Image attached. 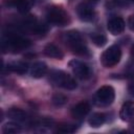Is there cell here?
I'll return each mask as SVG.
<instances>
[{"label":"cell","instance_id":"5bb4252c","mask_svg":"<svg viewBox=\"0 0 134 134\" xmlns=\"http://www.w3.org/2000/svg\"><path fill=\"white\" fill-rule=\"evenodd\" d=\"M7 69L9 71L19 73V74H23L27 71V64L25 62H21V61H14L7 64Z\"/></svg>","mask_w":134,"mask_h":134},{"label":"cell","instance_id":"9a60e30c","mask_svg":"<svg viewBox=\"0 0 134 134\" xmlns=\"http://www.w3.org/2000/svg\"><path fill=\"white\" fill-rule=\"evenodd\" d=\"M7 116L16 121H23L26 118V114L23 110L19 109V108H12L8 110L7 112Z\"/></svg>","mask_w":134,"mask_h":134},{"label":"cell","instance_id":"7402d4cb","mask_svg":"<svg viewBox=\"0 0 134 134\" xmlns=\"http://www.w3.org/2000/svg\"><path fill=\"white\" fill-rule=\"evenodd\" d=\"M128 25H129L130 29L134 31V15H131L129 17V19H128Z\"/></svg>","mask_w":134,"mask_h":134},{"label":"cell","instance_id":"e0dca14e","mask_svg":"<svg viewBox=\"0 0 134 134\" xmlns=\"http://www.w3.org/2000/svg\"><path fill=\"white\" fill-rule=\"evenodd\" d=\"M35 0H17L16 7L20 13H27L34 5Z\"/></svg>","mask_w":134,"mask_h":134},{"label":"cell","instance_id":"5b68a950","mask_svg":"<svg viewBox=\"0 0 134 134\" xmlns=\"http://www.w3.org/2000/svg\"><path fill=\"white\" fill-rule=\"evenodd\" d=\"M51 80L52 82L62 87V88H65V89H68V90H72L74 88H76V83L74 81V79L72 76H70L69 74L65 73L64 71H53L51 73Z\"/></svg>","mask_w":134,"mask_h":134},{"label":"cell","instance_id":"ffe728a7","mask_svg":"<svg viewBox=\"0 0 134 134\" xmlns=\"http://www.w3.org/2000/svg\"><path fill=\"white\" fill-rule=\"evenodd\" d=\"M67 103V97L62 93H57L52 96V104L57 107H61Z\"/></svg>","mask_w":134,"mask_h":134},{"label":"cell","instance_id":"603a6c76","mask_svg":"<svg viewBox=\"0 0 134 134\" xmlns=\"http://www.w3.org/2000/svg\"><path fill=\"white\" fill-rule=\"evenodd\" d=\"M128 91H129V93H130L132 96H134V83H132V84L129 85V87H128Z\"/></svg>","mask_w":134,"mask_h":134},{"label":"cell","instance_id":"7c38bea8","mask_svg":"<svg viewBox=\"0 0 134 134\" xmlns=\"http://www.w3.org/2000/svg\"><path fill=\"white\" fill-rule=\"evenodd\" d=\"M47 72V66L43 62H37L31 66L30 69V75L35 79H40L45 75Z\"/></svg>","mask_w":134,"mask_h":134},{"label":"cell","instance_id":"2e32d148","mask_svg":"<svg viewBox=\"0 0 134 134\" xmlns=\"http://www.w3.org/2000/svg\"><path fill=\"white\" fill-rule=\"evenodd\" d=\"M105 119H106L105 114H103V113H93V114L90 116L88 122H89V125H90L91 127H93V128H98V127H100V126L105 122Z\"/></svg>","mask_w":134,"mask_h":134},{"label":"cell","instance_id":"8fae6325","mask_svg":"<svg viewBox=\"0 0 134 134\" xmlns=\"http://www.w3.org/2000/svg\"><path fill=\"white\" fill-rule=\"evenodd\" d=\"M90 111V105L87 102H82L75 105L71 110V115L75 118H82Z\"/></svg>","mask_w":134,"mask_h":134},{"label":"cell","instance_id":"52a82bcc","mask_svg":"<svg viewBox=\"0 0 134 134\" xmlns=\"http://www.w3.org/2000/svg\"><path fill=\"white\" fill-rule=\"evenodd\" d=\"M69 67L72 69L75 76H77L81 80H86L90 76V68L88 67V65H86L81 61H77V60L70 61Z\"/></svg>","mask_w":134,"mask_h":134},{"label":"cell","instance_id":"ba28073f","mask_svg":"<svg viewBox=\"0 0 134 134\" xmlns=\"http://www.w3.org/2000/svg\"><path fill=\"white\" fill-rule=\"evenodd\" d=\"M76 14L79 18L84 22H90L94 19L95 13L94 9L87 3H81L76 7Z\"/></svg>","mask_w":134,"mask_h":134},{"label":"cell","instance_id":"4fadbf2b","mask_svg":"<svg viewBox=\"0 0 134 134\" xmlns=\"http://www.w3.org/2000/svg\"><path fill=\"white\" fill-rule=\"evenodd\" d=\"M44 53L49 57V58H53V59H59L61 60L63 58V52L62 50L55 46L54 44H47L44 47Z\"/></svg>","mask_w":134,"mask_h":134},{"label":"cell","instance_id":"484cf974","mask_svg":"<svg viewBox=\"0 0 134 134\" xmlns=\"http://www.w3.org/2000/svg\"><path fill=\"white\" fill-rule=\"evenodd\" d=\"M90 1H92V2H97L98 0H90Z\"/></svg>","mask_w":134,"mask_h":134},{"label":"cell","instance_id":"3957f363","mask_svg":"<svg viewBox=\"0 0 134 134\" xmlns=\"http://www.w3.org/2000/svg\"><path fill=\"white\" fill-rule=\"evenodd\" d=\"M46 18L49 23L59 25V26H64L68 23V15L67 13L59 6H51L47 9L46 12Z\"/></svg>","mask_w":134,"mask_h":134},{"label":"cell","instance_id":"d4e9b609","mask_svg":"<svg viewBox=\"0 0 134 134\" xmlns=\"http://www.w3.org/2000/svg\"><path fill=\"white\" fill-rule=\"evenodd\" d=\"M131 127H132V129H133V130H134V121H133V122H132V124H131Z\"/></svg>","mask_w":134,"mask_h":134},{"label":"cell","instance_id":"cb8c5ba5","mask_svg":"<svg viewBox=\"0 0 134 134\" xmlns=\"http://www.w3.org/2000/svg\"><path fill=\"white\" fill-rule=\"evenodd\" d=\"M131 52H132V54H134V45H133L132 48H131Z\"/></svg>","mask_w":134,"mask_h":134},{"label":"cell","instance_id":"9c48e42d","mask_svg":"<svg viewBox=\"0 0 134 134\" xmlns=\"http://www.w3.org/2000/svg\"><path fill=\"white\" fill-rule=\"evenodd\" d=\"M107 27L112 35H119L125 29V21L120 17H113L108 21Z\"/></svg>","mask_w":134,"mask_h":134},{"label":"cell","instance_id":"4316f807","mask_svg":"<svg viewBox=\"0 0 134 134\" xmlns=\"http://www.w3.org/2000/svg\"><path fill=\"white\" fill-rule=\"evenodd\" d=\"M128 1H129V2H130V1H134V0H128Z\"/></svg>","mask_w":134,"mask_h":134},{"label":"cell","instance_id":"30bf717a","mask_svg":"<svg viewBox=\"0 0 134 134\" xmlns=\"http://www.w3.org/2000/svg\"><path fill=\"white\" fill-rule=\"evenodd\" d=\"M119 116L125 121L131 120L134 117V102H126L120 108Z\"/></svg>","mask_w":134,"mask_h":134},{"label":"cell","instance_id":"277c9868","mask_svg":"<svg viewBox=\"0 0 134 134\" xmlns=\"http://www.w3.org/2000/svg\"><path fill=\"white\" fill-rule=\"evenodd\" d=\"M120 58H121L120 48L117 45H112L103 52L100 61L105 67L110 68V67L115 66L120 61Z\"/></svg>","mask_w":134,"mask_h":134},{"label":"cell","instance_id":"6da1fadb","mask_svg":"<svg viewBox=\"0 0 134 134\" xmlns=\"http://www.w3.org/2000/svg\"><path fill=\"white\" fill-rule=\"evenodd\" d=\"M64 41L66 45L72 50V52L80 54V55H86L88 54V49L86 45L84 44L81 35L76 30H69L65 32L64 35Z\"/></svg>","mask_w":134,"mask_h":134},{"label":"cell","instance_id":"44dd1931","mask_svg":"<svg viewBox=\"0 0 134 134\" xmlns=\"http://www.w3.org/2000/svg\"><path fill=\"white\" fill-rule=\"evenodd\" d=\"M58 130L63 133H72L75 131V128L73 125H60Z\"/></svg>","mask_w":134,"mask_h":134},{"label":"cell","instance_id":"8992f818","mask_svg":"<svg viewBox=\"0 0 134 134\" xmlns=\"http://www.w3.org/2000/svg\"><path fill=\"white\" fill-rule=\"evenodd\" d=\"M114 97H115V92L111 86H103L95 93V99L97 104L102 106H108L112 104Z\"/></svg>","mask_w":134,"mask_h":134},{"label":"cell","instance_id":"d6986e66","mask_svg":"<svg viewBox=\"0 0 134 134\" xmlns=\"http://www.w3.org/2000/svg\"><path fill=\"white\" fill-rule=\"evenodd\" d=\"M20 126L17 122H6L3 127H2V132L5 134H13V133H17L19 132Z\"/></svg>","mask_w":134,"mask_h":134},{"label":"cell","instance_id":"7a4b0ae2","mask_svg":"<svg viewBox=\"0 0 134 134\" xmlns=\"http://www.w3.org/2000/svg\"><path fill=\"white\" fill-rule=\"evenodd\" d=\"M29 46H30L29 40L14 34H8L6 37L3 38V41H2V49L4 51L8 50L13 52H18Z\"/></svg>","mask_w":134,"mask_h":134},{"label":"cell","instance_id":"ac0fdd59","mask_svg":"<svg viewBox=\"0 0 134 134\" xmlns=\"http://www.w3.org/2000/svg\"><path fill=\"white\" fill-rule=\"evenodd\" d=\"M91 40H92V42H93L96 46H98V47H102V46H104V45L107 43V38H106V36L103 35V34H98V32H93V34L91 35Z\"/></svg>","mask_w":134,"mask_h":134}]
</instances>
